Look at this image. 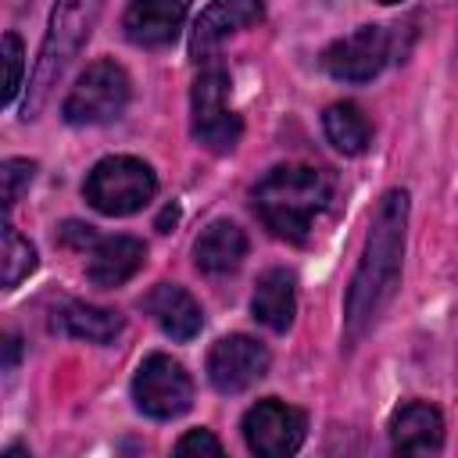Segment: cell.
<instances>
[{
	"instance_id": "1",
	"label": "cell",
	"mask_w": 458,
	"mask_h": 458,
	"mask_svg": "<svg viewBox=\"0 0 458 458\" xmlns=\"http://www.w3.org/2000/svg\"><path fill=\"white\" fill-rule=\"evenodd\" d=\"M404 233H408V193L386 190L372 222L369 236L358 258V268L351 276L347 297H344V336L347 344H358L386 311L401 286V261H404Z\"/></svg>"
},
{
	"instance_id": "2",
	"label": "cell",
	"mask_w": 458,
	"mask_h": 458,
	"mask_svg": "<svg viewBox=\"0 0 458 458\" xmlns=\"http://www.w3.org/2000/svg\"><path fill=\"white\" fill-rule=\"evenodd\" d=\"M333 200V175L315 165H276L254 186V211L272 236L304 243Z\"/></svg>"
},
{
	"instance_id": "3",
	"label": "cell",
	"mask_w": 458,
	"mask_h": 458,
	"mask_svg": "<svg viewBox=\"0 0 458 458\" xmlns=\"http://www.w3.org/2000/svg\"><path fill=\"white\" fill-rule=\"evenodd\" d=\"M100 14H104V0H57L54 4L50 25H47V36H43L32 79H29V97H25L21 118H36L47 107L57 79L64 75V68L79 54V47L93 36Z\"/></svg>"
},
{
	"instance_id": "4",
	"label": "cell",
	"mask_w": 458,
	"mask_h": 458,
	"mask_svg": "<svg viewBox=\"0 0 458 458\" xmlns=\"http://www.w3.org/2000/svg\"><path fill=\"white\" fill-rule=\"evenodd\" d=\"M154 193H157L154 168L129 154L100 157L82 182V197L89 200V208H97L100 215H111V218L136 215L140 208H147L154 200Z\"/></svg>"
},
{
	"instance_id": "5",
	"label": "cell",
	"mask_w": 458,
	"mask_h": 458,
	"mask_svg": "<svg viewBox=\"0 0 458 458\" xmlns=\"http://www.w3.org/2000/svg\"><path fill=\"white\" fill-rule=\"evenodd\" d=\"M129 104V75L114 61H93L61 104L68 125H104L122 118Z\"/></svg>"
},
{
	"instance_id": "6",
	"label": "cell",
	"mask_w": 458,
	"mask_h": 458,
	"mask_svg": "<svg viewBox=\"0 0 458 458\" xmlns=\"http://www.w3.org/2000/svg\"><path fill=\"white\" fill-rule=\"evenodd\" d=\"M190 129L193 140L215 154H229L240 136H243V122L240 114L229 107V75L225 68H204L193 82L190 93Z\"/></svg>"
},
{
	"instance_id": "7",
	"label": "cell",
	"mask_w": 458,
	"mask_h": 458,
	"mask_svg": "<svg viewBox=\"0 0 458 458\" xmlns=\"http://www.w3.org/2000/svg\"><path fill=\"white\" fill-rule=\"evenodd\" d=\"M132 401L150 419H179L193 404V379L175 358L150 354L132 376Z\"/></svg>"
},
{
	"instance_id": "8",
	"label": "cell",
	"mask_w": 458,
	"mask_h": 458,
	"mask_svg": "<svg viewBox=\"0 0 458 458\" xmlns=\"http://www.w3.org/2000/svg\"><path fill=\"white\" fill-rule=\"evenodd\" d=\"M394 32L386 25H361L326 47L322 68L340 82H369L394 61Z\"/></svg>"
},
{
	"instance_id": "9",
	"label": "cell",
	"mask_w": 458,
	"mask_h": 458,
	"mask_svg": "<svg viewBox=\"0 0 458 458\" xmlns=\"http://www.w3.org/2000/svg\"><path fill=\"white\" fill-rule=\"evenodd\" d=\"M240 429H243V440L254 454L286 458V454L301 451L304 433H308V419H304L301 408H293L286 401H276V397H265L254 408H247Z\"/></svg>"
},
{
	"instance_id": "10",
	"label": "cell",
	"mask_w": 458,
	"mask_h": 458,
	"mask_svg": "<svg viewBox=\"0 0 458 458\" xmlns=\"http://www.w3.org/2000/svg\"><path fill=\"white\" fill-rule=\"evenodd\" d=\"M268 365H272L268 347L247 333L222 336L208 351V379L218 394H243L268 372Z\"/></svg>"
},
{
	"instance_id": "11",
	"label": "cell",
	"mask_w": 458,
	"mask_h": 458,
	"mask_svg": "<svg viewBox=\"0 0 458 458\" xmlns=\"http://www.w3.org/2000/svg\"><path fill=\"white\" fill-rule=\"evenodd\" d=\"M265 18V4L261 0H211L200 18L193 21V32H190V57L193 61H204L222 39L258 25Z\"/></svg>"
},
{
	"instance_id": "12",
	"label": "cell",
	"mask_w": 458,
	"mask_h": 458,
	"mask_svg": "<svg viewBox=\"0 0 458 458\" xmlns=\"http://www.w3.org/2000/svg\"><path fill=\"white\" fill-rule=\"evenodd\" d=\"M190 14V0H129L122 29L136 47H168Z\"/></svg>"
},
{
	"instance_id": "13",
	"label": "cell",
	"mask_w": 458,
	"mask_h": 458,
	"mask_svg": "<svg viewBox=\"0 0 458 458\" xmlns=\"http://www.w3.org/2000/svg\"><path fill=\"white\" fill-rule=\"evenodd\" d=\"M390 444L401 454H433L444 447V415L429 401H404L390 415Z\"/></svg>"
},
{
	"instance_id": "14",
	"label": "cell",
	"mask_w": 458,
	"mask_h": 458,
	"mask_svg": "<svg viewBox=\"0 0 458 458\" xmlns=\"http://www.w3.org/2000/svg\"><path fill=\"white\" fill-rule=\"evenodd\" d=\"M143 311L161 326L165 336H172L179 344L193 340L200 333V326H204L200 304L179 283H157V286H150V293L143 297Z\"/></svg>"
},
{
	"instance_id": "15",
	"label": "cell",
	"mask_w": 458,
	"mask_h": 458,
	"mask_svg": "<svg viewBox=\"0 0 458 458\" xmlns=\"http://www.w3.org/2000/svg\"><path fill=\"white\" fill-rule=\"evenodd\" d=\"M147 261V247L143 240L136 236H104L93 243L89 250V261H86V276L93 286L100 290H111V286H122L129 283Z\"/></svg>"
},
{
	"instance_id": "16",
	"label": "cell",
	"mask_w": 458,
	"mask_h": 458,
	"mask_svg": "<svg viewBox=\"0 0 458 458\" xmlns=\"http://www.w3.org/2000/svg\"><path fill=\"white\" fill-rule=\"evenodd\" d=\"M243 258H247V233L229 218H215L193 243V261L204 276H229L240 268Z\"/></svg>"
},
{
	"instance_id": "17",
	"label": "cell",
	"mask_w": 458,
	"mask_h": 458,
	"mask_svg": "<svg viewBox=\"0 0 458 458\" xmlns=\"http://www.w3.org/2000/svg\"><path fill=\"white\" fill-rule=\"evenodd\" d=\"M250 315L268 326L272 333H286L297 315V279L286 268H268L258 276L254 297H250Z\"/></svg>"
},
{
	"instance_id": "18",
	"label": "cell",
	"mask_w": 458,
	"mask_h": 458,
	"mask_svg": "<svg viewBox=\"0 0 458 458\" xmlns=\"http://www.w3.org/2000/svg\"><path fill=\"white\" fill-rule=\"evenodd\" d=\"M125 318L114 308H97V304H82V301H68L64 308L54 311V329L75 340H89V344H111L122 333Z\"/></svg>"
},
{
	"instance_id": "19",
	"label": "cell",
	"mask_w": 458,
	"mask_h": 458,
	"mask_svg": "<svg viewBox=\"0 0 458 458\" xmlns=\"http://www.w3.org/2000/svg\"><path fill=\"white\" fill-rule=\"evenodd\" d=\"M322 129H326V140H329L340 154H347V157L365 154L369 143H372V125H369V118L361 114V107L351 104V100L329 104L326 114H322Z\"/></svg>"
},
{
	"instance_id": "20",
	"label": "cell",
	"mask_w": 458,
	"mask_h": 458,
	"mask_svg": "<svg viewBox=\"0 0 458 458\" xmlns=\"http://www.w3.org/2000/svg\"><path fill=\"white\" fill-rule=\"evenodd\" d=\"M0 265H4V290H14L21 279H29L39 265L36 258V247L7 222L4 225V254H0Z\"/></svg>"
},
{
	"instance_id": "21",
	"label": "cell",
	"mask_w": 458,
	"mask_h": 458,
	"mask_svg": "<svg viewBox=\"0 0 458 458\" xmlns=\"http://www.w3.org/2000/svg\"><path fill=\"white\" fill-rule=\"evenodd\" d=\"M32 175H36V161H29V157H7V161L0 165L4 208H14V204L21 200V193H25L29 182H32Z\"/></svg>"
},
{
	"instance_id": "22",
	"label": "cell",
	"mask_w": 458,
	"mask_h": 458,
	"mask_svg": "<svg viewBox=\"0 0 458 458\" xmlns=\"http://www.w3.org/2000/svg\"><path fill=\"white\" fill-rule=\"evenodd\" d=\"M21 72H25V50L14 32H4V104H14L21 89Z\"/></svg>"
},
{
	"instance_id": "23",
	"label": "cell",
	"mask_w": 458,
	"mask_h": 458,
	"mask_svg": "<svg viewBox=\"0 0 458 458\" xmlns=\"http://www.w3.org/2000/svg\"><path fill=\"white\" fill-rule=\"evenodd\" d=\"M175 454H222V440L211 429H190L175 440Z\"/></svg>"
},
{
	"instance_id": "24",
	"label": "cell",
	"mask_w": 458,
	"mask_h": 458,
	"mask_svg": "<svg viewBox=\"0 0 458 458\" xmlns=\"http://www.w3.org/2000/svg\"><path fill=\"white\" fill-rule=\"evenodd\" d=\"M61 240H64V243H79V247H93V243H97V233H93L89 225L68 222V225L61 229Z\"/></svg>"
},
{
	"instance_id": "25",
	"label": "cell",
	"mask_w": 458,
	"mask_h": 458,
	"mask_svg": "<svg viewBox=\"0 0 458 458\" xmlns=\"http://www.w3.org/2000/svg\"><path fill=\"white\" fill-rule=\"evenodd\" d=\"M4 351H7V358H4V369H14V361H18V351H21V347H18V340H14V336H7V340H4Z\"/></svg>"
},
{
	"instance_id": "26",
	"label": "cell",
	"mask_w": 458,
	"mask_h": 458,
	"mask_svg": "<svg viewBox=\"0 0 458 458\" xmlns=\"http://www.w3.org/2000/svg\"><path fill=\"white\" fill-rule=\"evenodd\" d=\"M175 218H179V208H165V215L157 218V229L168 233V225H175Z\"/></svg>"
},
{
	"instance_id": "27",
	"label": "cell",
	"mask_w": 458,
	"mask_h": 458,
	"mask_svg": "<svg viewBox=\"0 0 458 458\" xmlns=\"http://www.w3.org/2000/svg\"><path fill=\"white\" fill-rule=\"evenodd\" d=\"M379 4H397V0H379Z\"/></svg>"
}]
</instances>
